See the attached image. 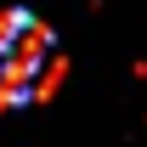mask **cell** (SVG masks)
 <instances>
[{"label": "cell", "instance_id": "obj_1", "mask_svg": "<svg viewBox=\"0 0 147 147\" xmlns=\"http://www.w3.org/2000/svg\"><path fill=\"white\" fill-rule=\"evenodd\" d=\"M62 79V45L34 11H0V108L45 102Z\"/></svg>", "mask_w": 147, "mask_h": 147}]
</instances>
